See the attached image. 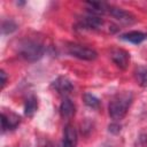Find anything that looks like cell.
<instances>
[{"label":"cell","mask_w":147,"mask_h":147,"mask_svg":"<svg viewBox=\"0 0 147 147\" xmlns=\"http://www.w3.org/2000/svg\"><path fill=\"white\" fill-rule=\"evenodd\" d=\"M133 101V95L131 92H121L117 93L111 101L109 102V116L114 119V121H121L124 118V116L126 115L131 103Z\"/></svg>","instance_id":"obj_1"},{"label":"cell","mask_w":147,"mask_h":147,"mask_svg":"<svg viewBox=\"0 0 147 147\" xmlns=\"http://www.w3.org/2000/svg\"><path fill=\"white\" fill-rule=\"evenodd\" d=\"M20 55L26 61L34 62L44 55V46L41 42L33 39H24L18 46Z\"/></svg>","instance_id":"obj_2"},{"label":"cell","mask_w":147,"mask_h":147,"mask_svg":"<svg viewBox=\"0 0 147 147\" xmlns=\"http://www.w3.org/2000/svg\"><path fill=\"white\" fill-rule=\"evenodd\" d=\"M67 49L71 56H75L80 60L92 61V60H95L98 56V53L94 49L83 46V45H79V44H69Z\"/></svg>","instance_id":"obj_3"},{"label":"cell","mask_w":147,"mask_h":147,"mask_svg":"<svg viewBox=\"0 0 147 147\" xmlns=\"http://www.w3.org/2000/svg\"><path fill=\"white\" fill-rule=\"evenodd\" d=\"M110 57H111L113 62L117 67H119L121 69H125L127 67V64H129V61H130V54L126 51L121 49V48L111 49Z\"/></svg>","instance_id":"obj_4"},{"label":"cell","mask_w":147,"mask_h":147,"mask_svg":"<svg viewBox=\"0 0 147 147\" xmlns=\"http://www.w3.org/2000/svg\"><path fill=\"white\" fill-rule=\"evenodd\" d=\"M76 145H77V132L72 125L68 124L64 127L63 140L57 147H76Z\"/></svg>","instance_id":"obj_5"},{"label":"cell","mask_w":147,"mask_h":147,"mask_svg":"<svg viewBox=\"0 0 147 147\" xmlns=\"http://www.w3.org/2000/svg\"><path fill=\"white\" fill-rule=\"evenodd\" d=\"M108 14H110L114 18H116L117 21H119L121 23L124 24H132L134 22V17L132 14H130L129 11L121 9V8H115V7H109L108 8Z\"/></svg>","instance_id":"obj_6"},{"label":"cell","mask_w":147,"mask_h":147,"mask_svg":"<svg viewBox=\"0 0 147 147\" xmlns=\"http://www.w3.org/2000/svg\"><path fill=\"white\" fill-rule=\"evenodd\" d=\"M52 87L60 94H68L74 90L71 82L67 77H59L52 84Z\"/></svg>","instance_id":"obj_7"},{"label":"cell","mask_w":147,"mask_h":147,"mask_svg":"<svg viewBox=\"0 0 147 147\" xmlns=\"http://www.w3.org/2000/svg\"><path fill=\"white\" fill-rule=\"evenodd\" d=\"M102 24H103V21L94 14H90L85 16L82 21V25L85 26L86 29H100Z\"/></svg>","instance_id":"obj_8"},{"label":"cell","mask_w":147,"mask_h":147,"mask_svg":"<svg viewBox=\"0 0 147 147\" xmlns=\"http://www.w3.org/2000/svg\"><path fill=\"white\" fill-rule=\"evenodd\" d=\"M1 123H2V131L5 132L6 130L16 127L17 124L20 123V117L14 115V114H10L9 116H7L6 114H2L1 115Z\"/></svg>","instance_id":"obj_9"},{"label":"cell","mask_w":147,"mask_h":147,"mask_svg":"<svg viewBox=\"0 0 147 147\" xmlns=\"http://www.w3.org/2000/svg\"><path fill=\"white\" fill-rule=\"evenodd\" d=\"M60 113H61V116L63 118H70L75 114L74 102L68 98L63 99V101L61 102V106H60Z\"/></svg>","instance_id":"obj_10"},{"label":"cell","mask_w":147,"mask_h":147,"mask_svg":"<svg viewBox=\"0 0 147 147\" xmlns=\"http://www.w3.org/2000/svg\"><path fill=\"white\" fill-rule=\"evenodd\" d=\"M121 38L123 40L130 41L132 44H140V42H142L146 39V34L142 33V32H140V31H131V32H127V33L122 34Z\"/></svg>","instance_id":"obj_11"},{"label":"cell","mask_w":147,"mask_h":147,"mask_svg":"<svg viewBox=\"0 0 147 147\" xmlns=\"http://www.w3.org/2000/svg\"><path fill=\"white\" fill-rule=\"evenodd\" d=\"M134 76L139 85L141 86H147V68L146 67H138L134 71Z\"/></svg>","instance_id":"obj_12"},{"label":"cell","mask_w":147,"mask_h":147,"mask_svg":"<svg viewBox=\"0 0 147 147\" xmlns=\"http://www.w3.org/2000/svg\"><path fill=\"white\" fill-rule=\"evenodd\" d=\"M38 103H37V99L34 96H30L26 101H25V107H24V113L26 116H32L34 114V111L37 110Z\"/></svg>","instance_id":"obj_13"},{"label":"cell","mask_w":147,"mask_h":147,"mask_svg":"<svg viewBox=\"0 0 147 147\" xmlns=\"http://www.w3.org/2000/svg\"><path fill=\"white\" fill-rule=\"evenodd\" d=\"M83 100H84L85 105L88 106L90 108L98 109V108L100 107V100H99L96 96H94V95H92V94H90V93H85V94L83 95Z\"/></svg>","instance_id":"obj_14"},{"label":"cell","mask_w":147,"mask_h":147,"mask_svg":"<svg viewBox=\"0 0 147 147\" xmlns=\"http://www.w3.org/2000/svg\"><path fill=\"white\" fill-rule=\"evenodd\" d=\"M16 29V24L13 21H6L2 23V32L3 33H10Z\"/></svg>","instance_id":"obj_15"},{"label":"cell","mask_w":147,"mask_h":147,"mask_svg":"<svg viewBox=\"0 0 147 147\" xmlns=\"http://www.w3.org/2000/svg\"><path fill=\"white\" fill-rule=\"evenodd\" d=\"M119 130H121V126L117 125V124H110V125H109V131H111V132H114V133L119 132Z\"/></svg>","instance_id":"obj_16"},{"label":"cell","mask_w":147,"mask_h":147,"mask_svg":"<svg viewBox=\"0 0 147 147\" xmlns=\"http://www.w3.org/2000/svg\"><path fill=\"white\" fill-rule=\"evenodd\" d=\"M0 77H1V86H5L6 80H7V77H6V74H5L3 70L0 71Z\"/></svg>","instance_id":"obj_17"}]
</instances>
